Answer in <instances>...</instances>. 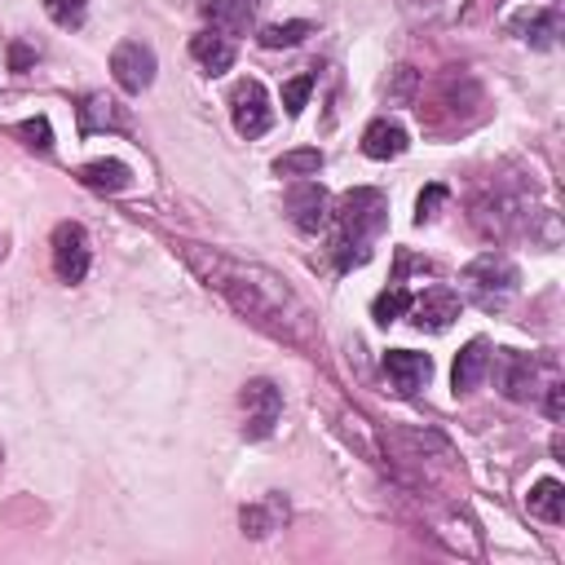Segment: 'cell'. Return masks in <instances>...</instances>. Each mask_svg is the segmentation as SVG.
<instances>
[{"label": "cell", "mask_w": 565, "mask_h": 565, "mask_svg": "<svg viewBox=\"0 0 565 565\" xmlns=\"http://www.w3.org/2000/svg\"><path fill=\"white\" fill-rule=\"evenodd\" d=\"M0 256H4V243H0Z\"/></svg>", "instance_id": "1f68e13d"}, {"label": "cell", "mask_w": 565, "mask_h": 565, "mask_svg": "<svg viewBox=\"0 0 565 565\" xmlns=\"http://www.w3.org/2000/svg\"><path fill=\"white\" fill-rule=\"evenodd\" d=\"M79 181H84L88 190H102V194H124V190L132 185V168L119 163V159H88V163L79 168Z\"/></svg>", "instance_id": "2e32d148"}, {"label": "cell", "mask_w": 565, "mask_h": 565, "mask_svg": "<svg viewBox=\"0 0 565 565\" xmlns=\"http://www.w3.org/2000/svg\"><path fill=\"white\" fill-rule=\"evenodd\" d=\"M247 4H252V9H256V4H265V0H247Z\"/></svg>", "instance_id": "4dcf8cb0"}, {"label": "cell", "mask_w": 565, "mask_h": 565, "mask_svg": "<svg viewBox=\"0 0 565 565\" xmlns=\"http://www.w3.org/2000/svg\"><path fill=\"white\" fill-rule=\"evenodd\" d=\"M305 35H313V22H269L260 26V49H296Z\"/></svg>", "instance_id": "44dd1931"}, {"label": "cell", "mask_w": 565, "mask_h": 565, "mask_svg": "<svg viewBox=\"0 0 565 565\" xmlns=\"http://www.w3.org/2000/svg\"><path fill=\"white\" fill-rule=\"evenodd\" d=\"M238 406H243V437L247 441H260L278 428V415H282V393L274 380H247L243 393H238Z\"/></svg>", "instance_id": "277c9868"}, {"label": "cell", "mask_w": 565, "mask_h": 565, "mask_svg": "<svg viewBox=\"0 0 565 565\" xmlns=\"http://www.w3.org/2000/svg\"><path fill=\"white\" fill-rule=\"evenodd\" d=\"M335 216V265L340 269H358L371 260V243L384 234L388 225V199L380 190H349L340 194V203L331 207Z\"/></svg>", "instance_id": "7a4b0ae2"}, {"label": "cell", "mask_w": 565, "mask_h": 565, "mask_svg": "<svg viewBox=\"0 0 565 565\" xmlns=\"http://www.w3.org/2000/svg\"><path fill=\"white\" fill-rule=\"evenodd\" d=\"M44 13L57 22V26H66V31H75V26H84V13H88V0H44Z\"/></svg>", "instance_id": "d4e9b609"}, {"label": "cell", "mask_w": 565, "mask_h": 565, "mask_svg": "<svg viewBox=\"0 0 565 565\" xmlns=\"http://www.w3.org/2000/svg\"><path fill=\"white\" fill-rule=\"evenodd\" d=\"M547 388V419H565V384L561 380H552V384H543Z\"/></svg>", "instance_id": "f1b7e54d"}, {"label": "cell", "mask_w": 565, "mask_h": 565, "mask_svg": "<svg viewBox=\"0 0 565 565\" xmlns=\"http://www.w3.org/2000/svg\"><path fill=\"white\" fill-rule=\"evenodd\" d=\"M0 463H4V450H0Z\"/></svg>", "instance_id": "d6a6232c"}, {"label": "cell", "mask_w": 565, "mask_h": 565, "mask_svg": "<svg viewBox=\"0 0 565 565\" xmlns=\"http://www.w3.org/2000/svg\"><path fill=\"white\" fill-rule=\"evenodd\" d=\"M88 260H93V252H88L84 225L79 221H62L53 230V269H57V278L62 282H84Z\"/></svg>", "instance_id": "52a82bcc"}, {"label": "cell", "mask_w": 565, "mask_h": 565, "mask_svg": "<svg viewBox=\"0 0 565 565\" xmlns=\"http://www.w3.org/2000/svg\"><path fill=\"white\" fill-rule=\"evenodd\" d=\"M13 132H18V137H26V146H31V150H53V132H49V119H44V115L22 119Z\"/></svg>", "instance_id": "4316f807"}, {"label": "cell", "mask_w": 565, "mask_h": 565, "mask_svg": "<svg viewBox=\"0 0 565 565\" xmlns=\"http://www.w3.org/2000/svg\"><path fill=\"white\" fill-rule=\"evenodd\" d=\"M327 216H331V199H327V190H322L318 181L300 177V181L287 190V221H291L300 234H318V230L327 225Z\"/></svg>", "instance_id": "ba28073f"}, {"label": "cell", "mask_w": 565, "mask_h": 565, "mask_svg": "<svg viewBox=\"0 0 565 565\" xmlns=\"http://www.w3.org/2000/svg\"><path fill=\"white\" fill-rule=\"evenodd\" d=\"M384 375H388L393 393L415 397L428 384V375H433V358L428 353H415V349H388L384 353Z\"/></svg>", "instance_id": "30bf717a"}, {"label": "cell", "mask_w": 565, "mask_h": 565, "mask_svg": "<svg viewBox=\"0 0 565 565\" xmlns=\"http://www.w3.org/2000/svg\"><path fill=\"white\" fill-rule=\"evenodd\" d=\"M230 119H234V132L238 137H260L269 124H274V110H269V93L260 88V79H238L234 93H230Z\"/></svg>", "instance_id": "8992f818"}, {"label": "cell", "mask_w": 565, "mask_h": 565, "mask_svg": "<svg viewBox=\"0 0 565 565\" xmlns=\"http://www.w3.org/2000/svg\"><path fill=\"white\" fill-rule=\"evenodd\" d=\"M274 172L278 177H313V172H322V150H313V146L287 150V154L274 159Z\"/></svg>", "instance_id": "7402d4cb"}, {"label": "cell", "mask_w": 565, "mask_h": 565, "mask_svg": "<svg viewBox=\"0 0 565 565\" xmlns=\"http://www.w3.org/2000/svg\"><path fill=\"white\" fill-rule=\"evenodd\" d=\"M31 57H35V53H31L26 44H13V49H9V62H13V71H22V66H31Z\"/></svg>", "instance_id": "f546056e"}, {"label": "cell", "mask_w": 565, "mask_h": 565, "mask_svg": "<svg viewBox=\"0 0 565 565\" xmlns=\"http://www.w3.org/2000/svg\"><path fill=\"white\" fill-rule=\"evenodd\" d=\"M406 146H411V137L397 119H371L366 132H362V154L366 159H397V154H406Z\"/></svg>", "instance_id": "7c38bea8"}, {"label": "cell", "mask_w": 565, "mask_h": 565, "mask_svg": "<svg viewBox=\"0 0 565 565\" xmlns=\"http://www.w3.org/2000/svg\"><path fill=\"white\" fill-rule=\"evenodd\" d=\"M459 309H463V300L450 287H428L424 296H411V305H406V313L419 331H446L459 318Z\"/></svg>", "instance_id": "9c48e42d"}, {"label": "cell", "mask_w": 565, "mask_h": 565, "mask_svg": "<svg viewBox=\"0 0 565 565\" xmlns=\"http://www.w3.org/2000/svg\"><path fill=\"white\" fill-rule=\"evenodd\" d=\"M490 371V344L486 340H468L459 353H455V366H450V384L455 393H472Z\"/></svg>", "instance_id": "4fadbf2b"}, {"label": "cell", "mask_w": 565, "mask_h": 565, "mask_svg": "<svg viewBox=\"0 0 565 565\" xmlns=\"http://www.w3.org/2000/svg\"><path fill=\"white\" fill-rule=\"evenodd\" d=\"M525 508H530V516H539L547 525H561L565 521V486L556 477H539L525 494Z\"/></svg>", "instance_id": "e0dca14e"}, {"label": "cell", "mask_w": 565, "mask_h": 565, "mask_svg": "<svg viewBox=\"0 0 565 565\" xmlns=\"http://www.w3.org/2000/svg\"><path fill=\"white\" fill-rule=\"evenodd\" d=\"M203 18L221 35H243L252 26V4L247 0H203Z\"/></svg>", "instance_id": "d6986e66"}, {"label": "cell", "mask_w": 565, "mask_h": 565, "mask_svg": "<svg viewBox=\"0 0 565 565\" xmlns=\"http://www.w3.org/2000/svg\"><path fill=\"white\" fill-rule=\"evenodd\" d=\"M238 521H243V534H252V539H265L269 530H278V525L287 521V503H282L278 494H269L265 503H247V508L238 512Z\"/></svg>", "instance_id": "ffe728a7"}, {"label": "cell", "mask_w": 565, "mask_h": 565, "mask_svg": "<svg viewBox=\"0 0 565 565\" xmlns=\"http://www.w3.org/2000/svg\"><path fill=\"white\" fill-rule=\"evenodd\" d=\"M185 256V265L247 322L265 327L269 335L278 340H291V344H313V322H309V309L300 305V296L265 265L256 260H238L230 252H216V247H203V243H181L177 247Z\"/></svg>", "instance_id": "6da1fadb"}, {"label": "cell", "mask_w": 565, "mask_h": 565, "mask_svg": "<svg viewBox=\"0 0 565 565\" xmlns=\"http://www.w3.org/2000/svg\"><path fill=\"white\" fill-rule=\"evenodd\" d=\"M512 31H516L530 49H552V44H556V35H561V13H556V9H534V13L516 18V22H512Z\"/></svg>", "instance_id": "ac0fdd59"}, {"label": "cell", "mask_w": 565, "mask_h": 565, "mask_svg": "<svg viewBox=\"0 0 565 565\" xmlns=\"http://www.w3.org/2000/svg\"><path fill=\"white\" fill-rule=\"evenodd\" d=\"M190 53H194V62H199L207 75H225V71L234 66V40L221 35V31H199V35L190 40Z\"/></svg>", "instance_id": "5bb4252c"}, {"label": "cell", "mask_w": 565, "mask_h": 565, "mask_svg": "<svg viewBox=\"0 0 565 565\" xmlns=\"http://www.w3.org/2000/svg\"><path fill=\"white\" fill-rule=\"evenodd\" d=\"M459 282H463V291H468L481 309H503V305H508V296L516 291L521 274H516V265H512L503 252H481L477 260H468V265H463Z\"/></svg>", "instance_id": "3957f363"}, {"label": "cell", "mask_w": 565, "mask_h": 565, "mask_svg": "<svg viewBox=\"0 0 565 565\" xmlns=\"http://www.w3.org/2000/svg\"><path fill=\"white\" fill-rule=\"evenodd\" d=\"M97 128H128V110L106 93H88L84 106H79V132L88 137Z\"/></svg>", "instance_id": "9a60e30c"}, {"label": "cell", "mask_w": 565, "mask_h": 565, "mask_svg": "<svg viewBox=\"0 0 565 565\" xmlns=\"http://www.w3.org/2000/svg\"><path fill=\"white\" fill-rule=\"evenodd\" d=\"M450 199V190L446 185H428L424 194H419V203H415V225H424V221H433L437 216V207Z\"/></svg>", "instance_id": "83f0119b"}, {"label": "cell", "mask_w": 565, "mask_h": 565, "mask_svg": "<svg viewBox=\"0 0 565 565\" xmlns=\"http://www.w3.org/2000/svg\"><path fill=\"white\" fill-rule=\"evenodd\" d=\"M539 371H543V362L534 358V353H503V362H499V388H503V397L508 402H530V397H539Z\"/></svg>", "instance_id": "8fae6325"}, {"label": "cell", "mask_w": 565, "mask_h": 565, "mask_svg": "<svg viewBox=\"0 0 565 565\" xmlns=\"http://www.w3.org/2000/svg\"><path fill=\"white\" fill-rule=\"evenodd\" d=\"M406 305H411V291L393 282L388 291H380V296L371 300V318H375L380 327H388V322H397V318L406 313Z\"/></svg>", "instance_id": "603a6c76"}, {"label": "cell", "mask_w": 565, "mask_h": 565, "mask_svg": "<svg viewBox=\"0 0 565 565\" xmlns=\"http://www.w3.org/2000/svg\"><path fill=\"white\" fill-rule=\"evenodd\" d=\"M154 49L150 44H141V40H119L115 49H110V75H115V84L124 88V93H146L150 84H154Z\"/></svg>", "instance_id": "5b68a950"}, {"label": "cell", "mask_w": 565, "mask_h": 565, "mask_svg": "<svg viewBox=\"0 0 565 565\" xmlns=\"http://www.w3.org/2000/svg\"><path fill=\"white\" fill-rule=\"evenodd\" d=\"M309 93H313V75H296V79H287V84H282V106H287V115H300L305 102H309Z\"/></svg>", "instance_id": "484cf974"}, {"label": "cell", "mask_w": 565, "mask_h": 565, "mask_svg": "<svg viewBox=\"0 0 565 565\" xmlns=\"http://www.w3.org/2000/svg\"><path fill=\"white\" fill-rule=\"evenodd\" d=\"M415 93H419V71H415V66H393V75H388V84H384V97H388L393 106H411Z\"/></svg>", "instance_id": "cb8c5ba5"}]
</instances>
